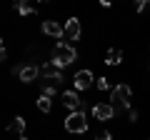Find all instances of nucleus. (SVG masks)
<instances>
[{"mask_svg":"<svg viewBox=\"0 0 150 140\" xmlns=\"http://www.w3.org/2000/svg\"><path fill=\"white\" fill-rule=\"evenodd\" d=\"M15 75L20 78L23 83H33L40 75V68H38V65H20V68H15Z\"/></svg>","mask_w":150,"mask_h":140,"instance_id":"5","label":"nucleus"},{"mask_svg":"<svg viewBox=\"0 0 150 140\" xmlns=\"http://www.w3.org/2000/svg\"><path fill=\"white\" fill-rule=\"evenodd\" d=\"M43 33H45V35H50V38H63V35H65V28L60 25L58 20H45L43 23Z\"/></svg>","mask_w":150,"mask_h":140,"instance_id":"9","label":"nucleus"},{"mask_svg":"<svg viewBox=\"0 0 150 140\" xmlns=\"http://www.w3.org/2000/svg\"><path fill=\"white\" fill-rule=\"evenodd\" d=\"M55 93H58V83H53V80H45V83H43V93H40V95H48V98H53Z\"/></svg>","mask_w":150,"mask_h":140,"instance_id":"14","label":"nucleus"},{"mask_svg":"<svg viewBox=\"0 0 150 140\" xmlns=\"http://www.w3.org/2000/svg\"><path fill=\"white\" fill-rule=\"evenodd\" d=\"M93 73L90 70H78L75 73V78H73V85H75V90H88V88L93 85Z\"/></svg>","mask_w":150,"mask_h":140,"instance_id":"4","label":"nucleus"},{"mask_svg":"<svg viewBox=\"0 0 150 140\" xmlns=\"http://www.w3.org/2000/svg\"><path fill=\"white\" fill-rule=\"evenodd\" d=\"M20 140H28V138H25V135H20Z\"/></svg>","mask_w":150,"mask_h":140,"instance_id":"21","label":"nucleus"},{"mask_svg":"<svg viewBox=\"0 0 150 140\" xmlns=\"http://www.w3.org/2000/svg\"><path fill=\"white\" fill-rule=\"evenodd\" d=\"M63 105H65V108H70L73 113L83 110V103H80V98H78V93H75V90H65L63 93Z\"/></svg>","mask_w":150,"mask_h":140,"instance_id":"7","label":"nucleus"},{"mask_svg":"<svg viewBox=\"0 0 150 140\" xmlns=\"http://www.w3.org/2000/svg\"><path fill=\"white\" fill-rule=\"evenodd\" d=\"M65 130H68V133H75V135L85 133V130H88L85 113H83V110H78V113H70L68 118H65Z\"/></svg>","mask_w":150,"mask_h":140,"instance_id":"2","label":"nucleus"},{"mask_svg":"<svg viewBox=\"0 0 150 140\" xmlns=\"http://www.w3.org/2000/svg\"><path fill=\"white\" fill-rule=\"evenodd\" d=\"M0 48H3V38H0Z\"/></svg>","mask_w":150,"mask_h":140,"instance_id":"22","label":"nucleus"},{"mask_svg":"<svg viewBox=\"0 0 150 140\" xmlns=\"http://www.w3.org/2000/svg\"><path fill=\"white\" fill-rule=\"evenodd\" d=\"M120 60H123V50L110 48V50L105 53V63H108V65H120Z\"/></svg>","mask_w":150,"mask_h":140,"instance_id":"12","label":"nucleus"},{"mask_svg":"<svg viewBox=\"0 0 150 140\" xmlns=\"http://www.w3.org/2000/svg\"><path fill=\"white\" fill-rule=\"evenodd\" d=\"M0 60H5V48H0Z\"/></svg>","mask_w":150,"mask_h":140,"instance_id":"20","label":"nucleus"},{"mask_svg":"<svg viewBox=\"0 0 150 140\" xmlns=\"http://www.w3.org/2000/svg\"><path fill=\"white\" fill-rule=\"evenodd\" d=\"M50 108H53V103H50V98H48V95H40V98H38V110L50 113Z\"/></svg>","mask_w":150,"mask_h":140,"instance_id":"15","label":"nucleus"},{"mask_svg":"<svg viewBox=\"0 0 150 140\" xmlns=\"http://www.w3.org/2000/svg\"><path fill=\"white\" fill-rule=\"evenodd\" d=\"M40 75H45V80L60 83V80H63V70H60V68H55L53 63H45L43 68H40Z\"/></svg>","mask_w":150,"mask_h":140,"instance_id":"8","label":"nucleus"},{"mask_svg":"<svg viewBox=\"0 0 150 140\" xmlns=\"http://www.w3.org/2000/svg\"><path fill=\"white\" fill-rule=\"evenodd\" d=\"M145 8H148V3H145V0H140V3H135V10H138V13H143Z\"/></svg>","mask_w":150,"mask_h":140,"instance_id":"18","label":"nucleus"},{"mask_svg":"<svg viewBox=\"0 0 150 140\" xmlns=\"http://www.w3.org/2000/svg\"><path fill=\"white\" fill-rule=\"evenodd\" d=\"M95 88H98V90H103V93H105V90H110V80H108L105 75H103V78H98V80H95Z\"/></svg>","mask_w":150,"mask_h":140,"instance_id":"16","label":"nucleus"},{"mask_svg":"<svg viewBox=\"0 0 150 140\" xmlns=\"http://www.w3.org/2000/svg\"><path fill=\"white\" fill-rule=\"evenodd\" d=\"M65 38L68 40H78L80 38V20H78V18H70V20L65 23Z\"/></svg>","mask_w":150,"mask_h":140,"instance_id":"10","label":"nucleus"},{"mask_svg":"<svg viewBox=\"0 0 150 140\" xmlns=\"http://www.w3.org/2000/svg\"><path fill=\"white\" fill-rule=\"evenodd\" d=\"M93 115H95V120H112L115 118V105H110V103H98L95 108H93Z\"/></svg>","mask_w":150,"mask_h":140,"instance_id":"6","label":"nucleus"},{"mask_svg":"<svg viewBox=\"0 0 150 140\" xmlns=\"http://www.w3.org/2000/svg\"><path fill=\"white\" fill-rule=\"evenodd\" d=\"M95 140H112V135L105 130V133H98V135H95Z\"/></svg>","mask_w":150,"mask_h":140,"instance_id":"17","label":"nucleus"},{"mask_svg":"<svg viewBox=\"0 0 150 140\" xmlns=\"http://www.w3.org/2000/svg\"><path fill=\"white\" fill-rule=\"evenodd\" d=\"M8 133H18V135H25V118L23 115H18V118H13V123L8 125Z\"/></svg>","mask_w":150,"mask_h":140,"instance_id":"11","label":"nucleus"},{"mask_svg":"<svg viewBox=\"0 0 150 140\" xmlns=\"http://www.w3.org/2000/svg\"><path fill=\"white\" fill-rule=\"evenodd\" d=\"M75 58H78V50L70 48V45H65V43H58L53 48V53H50V63H53L55 68H60V70H63L65 65L75 63Z\"/></svg>","mask_w":150,"mask_h":140,"instance_id":"1","label":"nucleus"},{"mask_svg":"<svg viewBox=\"0 0 150 140\" xmlns=\"http://www.w3.org/2000/svg\"><path fill=\"white\" fill-rule=\"evenodd\" d=\"M128 118H130V123H135V120H138V110H130Z\"/></svg>","mask_w":150,"mask_h":140,"instance_id":"19","label":"nucleus"},{"mask_svg":"<svg viewBox=\"0 0 150 140\" xmlns=\"http://www.w3.org/2000/svg\"><path fill=\"white\" fill-rule=\"evenodd\" d=\"M130 98H133V90H130V85H125V83L115 85L112 93H110V100L115 103L118 108H130Z\"/></svg>","mask_w":150,"mask_h":140,"instance_id":"3","label":"nucleus"},{"mask_svg":"<svg viewBox=\"0 0 150 140\" xmlns=\"http://www.w3.org/2000/svg\"><path fill=\"white\" fill-rule=\"evenodd\" d=\"M15 10L20 13V15H33V13H35V5H30V3H23V0H18V3H15Z\"/></svg>","mask_w":150,"mask_h":140,"instance_id":"13","label":"nucleus"}]
</instances>
